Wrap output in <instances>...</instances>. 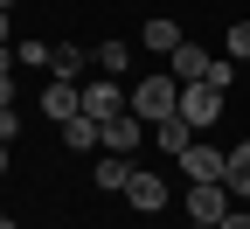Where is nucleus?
Wrapping results in <instances>:
<instances>
[{"label":"nucleus","instance_id":"1","mask_svg":"<svg viewBox=\"0 0 250 229\" xmlns=\"http://www.w3.org/2000/svg\"><path fill=\"white\" fill-rule=\"evenodd\" d=\"M125 111H139L146 125H160V118H174L181 111V77L174 70H153L139 90H132V104H125Z\"/></svg>","mask_w":250,"mask_h":229},{"label":"nucleus","instance_id":"2","mask_svg":"<svg viewBox=\"0 0 250 229\" xmlns=\"http://www.w3.org/2000/svg\"><path fill=\"white\" fill-rule=\"evenodd\" d=\"M223 97L229 90H215V83H181V118L195 125V132H208V125L223 118Z\"/></svg>","mask_w":250,"mask_h":229},{"label":"nucleus","instance_id":"3","mask_svg":"<svg viewBox=\"0 0 250 229\" xmlns=\"http://www.w3.org/2000/svg\"><path fill=\"white\" fill-rule=\"evenodd\" d=\"M125 104H132V97L118 90V77H104V70H98V77L83 83V118H98V125H104V118H111V111H125Z\"/></svg>","mask_w":250,"mask_h":229},{"label":"nucleus","instance_id":"4","mask_svg":"<svg viewBox=\"0 0 250 229\" xmlns=\"http://www.w3.org/2000/svg\"><path fill=\"white\" fill-rule=\"evenodd\" d=\"M229 215V187L223 181H195L188 187V222H223Z\"/></svg>","mask_w":250,"mask_h":229},{"label":"nucleus","instance_id":"5","mask_svg":"<svg viewBox=\"0 0 250 229\" xmlns=\"http://www.w3.org/2000/svg\"><path fill=\"white\" fill-rule=\"evenodd\" d=\"M125 202H132L139 215H160V208H167V181H160V174H146V167H132V181H125Z\"/></svg>","mask_w":250,"mask_h":229},{"label":"nucleus","instance_id":"6","mask_svg":"<svg viewBox=\"0 0 250 229\" xmlns=\"http://www.w3.org/2000/svg\"><path fill=\"white\" fill-rule=\"evenodd\" d=\"M181 167H188V181H223V167H229V153H215L208 139H195L181 153Z\"/></svg>","mask_w":250,"mask_h":229},{"label":"nucleus","instance_id":"7","mask_svg":"<svg viewBox=\"0 0 250 229\" xmlns=\"http://www.w3.org/2000/svg\"><path fill=\"white\" fill-rule=\"evenodd\" d=\"M42 111L62 125V118H77L83 111V83H62V77H49V90H42Z\"/></svg>","mask_w":250,"mask_h":229},{"label":"nucleus","instance_id":"8","mask_svg":"<svg viewBox=\"0 0 250 229\" xmlns=\"http://www.w3.org/2000/svg\"><path fill=\"white\" fill-rule=\"evenodd\" d=\"M195 139H202V132H195V125H188L181 111H174V118H160V125H153V146H160V153H174V160H181L188 146H195Z\"/></svg>","mask_w":250,"mask_h":229},{"label":"nucleus","instance_id":"9","mask_svg":"<svg viewBox=\"0 0 250 229\" xmlns=\"http://www.w3.org/2000/svg\"><path fill=\"white\" fill-rule=\"evenodd\" d=\"M139 132H146V118H139V111H111V118H104V146H111V153H132Z\"/></svg>","mask_w":250,"mask_h":229},{"label":"nucleus","instance_id":"10","mask_svg":"<svg viewBox=\"0 0 250 229\" xmlns=\"http://www.w3.org/2000/svg\"><path fill=\"white\" fill-rule=\"evenodd\" d=\"M208 62H215L208 49H195V42H181V49H174V62H167V70H174L181 83H202V77H208Z\"/></svg>","mask_w":250,"mask_h":229},{"label":"nucleus","instance_id":"11","mask_svg":"<svg viewBox=\"0 0 250 229\" xmlns=\"http://www.w3.org/2000/svg\"><path fill=\"white\" fill-rule=\"evenodd\" d=\"M125 181H132V153H104L98 160V194H125Z\"/></svg>","mask_w":250,"mask_h":229},{"label":"nucleus","instance_id":"12","mask_svg":"<svg viewBox=\"0 0 250 229\" xmlns=\"http://www.w3.org/2000/svg\"><path fill=\"white\" fill-rule=\"evenodd\" d=\"M98 139H104V125H98V118H83V111H77V118H62V146H70V153H90Z\"/></svg>","mask_w":250,"mask_h":229},{"label":"nucleus","instance_id":"13","mask_svg":"<svg viewBox=\"0 0 250 229\" xmlns=\"http://www.w3.org/2000/svg\"><path fill=\"white\" fill-rule=\"evenodd\" d=\"M83 62H90V56H83L77 42H56V49H49V77H62V83H77V77H83Z\"/></svg>","mask_w":250,"mask_h":229},{"label":"nucleus","instance_id":"14","mask_svg":"<svg viewBox=\"0 0 250 229\" xmlns=\"http://www.w3.org/2000/svg\"><path fill=\"white\" fill-rule=\"evenodd\" d=\"M174 49H181V28L153 14V21H146V56H174Z\"/></svg>","mask_w":250,"mask_h":229},{"label":"nucleus","instance_id":"15","mask_svg":"<svg viewBox=\"0 0 250 229\" xmlns=\"http://www.w3.org/2000/svg\"><path fill=\"white\" fill-rule=\"evenodd\" d=\"M223 187H229V194H250V139L229 153V167H223Z\"/></svg>","mask_w":250,"mask_h":229},{"label":"nucleus","instance_id":"16","mask_svg":"<svg viewBox=\"0 0 250 229\" xmlns=\"http://www.w3.org/2000/svg\"><path fill=\"white\" fill-rule=\"evenodd\" d=\"M125 62H132L125 42H98V70H104V77H125Z\"/></svg>","mask_w":250,"mask_h":229},{"label":"nucleus","instance_id":"17","mask_svg":"<svg viewBox=\"0 0 250 229\" xmlns=\"http://www.w3.org/2000/svg\"><path fill=\"white\" fill-rule=\"evenodd\" d=\"M202 83H215V90H229V83H236V56H215V62H208V77H202Z\"/></svg>","mask_w":250,"mask_h":229},{"label":"nucleus","instance_id":"18","mask_svg":"<svg viewBox=\"0 0 250 229\" xmlns=\"http://www.w3.org/2000/svg\"><path fill=\"white\" fill-rule=\"evenodd\" d=\"M223 49H229L236 62H250V21H236V28H229V42H223Z\"/></svg>","mask_w":250,"mask_h":229},{"label":"nucleus","instance_id":"19","mask_svg":"<svg viewBox=\"0 0 250 229\" xmlns=\"http://www.w3.org/2000/svg\"><path fill=\"white\" fill-rule=\"evenodd\" d=\"M14 62H35V70H42V62H49V49H42V42H14Z\"/></svg>","mask_w":250,"mask_h":229},{"label":"nucleus","instance_id":"20","mask_svg":"<svg viewBox=\"0 0 250 229\" xmlns=\"http://www.w3.org/2000/svg\"><path fill=\"white\" fill-rule=\"evenodd\" d=\"M14 125H21V118H14V104H0V139H14Z\"/></svg>","mask_w":250,"mask_h":229},{"label":"nucleus","instance_id":"21","mask_svg":"<svg viewBox=\"0 0 250 229\" xmlns=\"http://www.w3.org/2000/svg\"><path fill=\"white\" fill-rule=\"evenodd\" d=\"M215 229H250V215H243V208H229L223 222H215Z\"/></svg>","mask_w":250,"mask_h":229},{"label":"nucleus","instance_id":"22","mask_svg":"<svg viewBox=\"0 0 250 229\" xmlns=\"http://www.w3.org/2000/svg\"><path fill=\"white\" fill-rule=\"evenodd\" d=\"M0 104H14V77L7 70H0Z\"/></svg>","mask_w":250,"mask_h":229},{"label":"nucleus","instance_id":"23","mask_svg":"<svg viewBox=\"0 0 250 229\" xmlns=\"http://www.w3.org/2000/svg\"><path fill=\"white\" fill-rule=\"evenodd\" d=\"M7 42H14V28H7V7H0V49H7Z\"/></svg>","mask_w":250,"mask_h":229},{"label":"nucleus","instance_id":"24","mask_svg":"<svg viewBox=\"0 0 250 229\" xmlns=\"http://www.w3.org/2000/svg\"><path fill=\"white\" fill-rule=\"evenodd\" d=\"M0 174H7V139H0Z\"/></svg>","mask_w":250,"mask_h":229},{"label":"nucleus","instance_id":"25","mask_svg":"<svg viewBox=\"0 0 250 229\" xmlns=\"http://www.w3.org/2000/svg\"><path fill=\"white\" fill-rule=\"evenodd\" d=\"M188 229H215V222H188Z\"/></svg>","mask_w":250,"mask_h":229},{"label":"nucleus","instance_id":"26","mask_svg":"<svg viewBox=\"0 0 250 229\" xmlns=\"http://www.w3.org/2000/svg\"><path fill=\"white\" fill-rule=\"evenodd\" d=\"M0 7H7V14H14V0H0Z\"/></svg>","mask_w":250,"mask_h":229}]
</instances>
